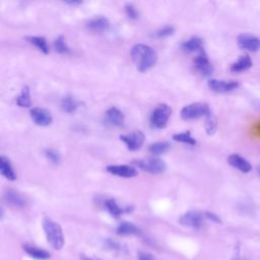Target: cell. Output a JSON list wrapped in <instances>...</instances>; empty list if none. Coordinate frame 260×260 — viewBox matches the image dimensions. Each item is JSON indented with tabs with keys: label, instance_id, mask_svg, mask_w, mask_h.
<instances>
[{
	"label": "cell",
	"instance_id": "obj_1",
	"mask_svg": "<svg viewBox=\"0 0 260 260\" xmlns=\"http://www.w3.org/2000/svg\"><path fill=\"white\" fill-rule=\"evenodd\" d=\"M131 57L139 72L150 70L158 61L157 52L145 44L134 45L131 49Z\"/></svg>",
	"mask_w": 260,
	"mask_h": 260
},
{
	"label": "cell",
	"instance_id": "obj_2",
	"mask_svg": "<svg viewBox=\"0 0 260 260\" xmlns=\"http://www.w3.org/2000/svg\"><path fill=\"white\" fill-rule=\"evenodd\" d=\"M43 229L49 244L53 247L55 250H60L64 245L63 232H62L60 225L50 217H44Z\"/></svg>",
	"mask_w": 260,
	"mask_h": 260
},
{
	"label": "cell",
	"instance_id": "obj_3",
	"mask_svg": "<svg viewBox=\"0 0 260 260\" xmlns=\"http://www.w3.org/2000/svg\"><path fill=\"white\" fill-rule=\"evenodd\" d=\"M212 114L210 106L206 103H192L181 110L183 120H194L200 117H207Z\"/></svg>",
	"mask_w": 260,
	"mask_h": 260
},
{
	"label": "cell",
	"instance_id": "obj_4",
	"mask_svg": "<svg viewBox=\"0 0 260 260\" xmlns=\"http://www.w3.org/2000/svg\"><path fill=\"white\" fill-rule=\"evenodd\" d=\"M132 166L135 168H139L144 172H148L150 174L158 175L162 174L167 169L165 162L158 158H148V159H141V160H135L132 162Z\"/></svg>",
	"mask_w": 260,
	"mask_h": 260
},
{
	"label": "cell",
	"instance_id": "obj_5",
	"mask_svg": "<svg viewBox=\"0 0 260 260\" xmlns=\"http://www.w3.org/2000/svg\"><path fill=\"white\" fill-rule=\"evenodd\" d=\"M172 109L167 104H160L154 108L151 115V122L155 128H165L167 126L168 121L171 117Z\"/></svg>",
	"mask_w": 260,
	"mask_h": 260
},
{
	"label": "cell",
	"instance_id": "obj_6",
	"mask_svg": "<svg viewBox=\"0 0 260 260\" xmlns=\"http://www.w3.org/2000/svg\"><path fill=\"white\" fill-rule=\"evenodd\" d=\"M144 134L140 130H134L131 133L120 135V139L126 144V147L131 152L139 151L144 143Z\"/></svg>",
	"mask_w": 260,
	"mask_h": 260
},
{
	"label": "cell",
	"instance_id": "obj_7",
	"mask_svg": "<svg viewBox=\"0 0 260 260\" xmlns=\"http://www.w3.org/2000/svg\"><path fill=\"white\" fill-rule=\"evenodd\" d=\"M3 199L4 201L9 205L12 206L13 209H24V207L27 206L28 200L24 194L19 193L18 191L15 189H6L4 194H3Z\"/></svg>",
	"mask_w": 260,
	"mask_h": 260
},
{
	"label": "cell",
	"instance_id": "obj_8",
	"mask_svg": "<svg viewBox=\"0 0 260 260\" xmlns=\"http://www.w3.org/2000/svg\"><path fill=\"white\" fill-rule=\"evenodd\" d=\"M194 65L203 76H210L213 75L214 67L204 50L199 52V54L194 58Z\"/></svg>",
	"mask_w": 260,
	"mask_h": 260
},
{
	"label": "cell",
	"instance_id": "obj_9",
	"mask_svg": "<svg viewBox=\"0 0 260 260\" xmlns=\"http://www.w3.org/2000/svg\"><path fill=\"white\" fill-rule=\"evenodd\" d=\"M30 115L34 123L39 126L46 127L51 125L52 122H53V117H52L51 113L44 108L35 107L33 109H31Z\"/></svg>",
	"mask_w": 260,
	"mask_h": 260
},
{
	"label": "cell",
	"instance_id": "obj_10",
	"mask_svg": "<svg viewBox=\"0 0 260 260\" xmlns=\"http://www.w3.org/2000/svg\"><path fill=\"white\" fill-rule=\"evenodd\" d=\"M238 46L242 50L256 52L260 49V39L250 34H241L237 38Z\"/></svg>",
	"mask_w": 260,
	"mask_h": 260
},
{
	"label": "cell",
	"instance_id": "obj_11",
	"mask_svg": "<svg viewBox=\"0 0 260 260\" xmlns=\"http://www.w3.org/2000/svg\"><path fill=\"white\" fill-rule=\"evenodd\" d=\"M124 122H125V118H124V114L116 107H111L105 115V119H104V123L108 127H122L124 126Z\"/></svg>",
	"mask_w": 260,
	"mask_h": 260
},
{
	"label": "cell",
	"instance_id": "obj_12",
	"mask_svg": "<svg viewBox=\"0 0 260 260\" xmlns=\"http://www.w3.org/2000/svg\"><path fill=\"white\" fill-rule=\"evenodd\" d=\"M107 171L122 178H133L138 174V169L132 165H111L107 167Z\"/></svg>",
	"mask_w": 260,
	"mask_h": 260
},
{
	"label": "cell",
	"instance_id": "obj_13",
	"mask_svg": "<svg viewBox=\"0 0 260 260\" xmlns=\"http://www.w3.org/2000/svg\"><path fill=\"white\" fill-rule=\"evenodd\" d=\"M240 85L235 80H221V79H210L209 88L215 92H230L237 90Z\"/></svg>",
	"mask_w": 260,
	"mask_h": 260
},
{
	"label": "cell",
	"instance_id": "obj_14",
	"mask_svg": "<svg viewBox=\"0 0 260 260\" xmlns=\"http://www.w3.org/2000/svg\"><path fill=\"white\" fill-rule=\"evenodd\" d=\"M203 217H204V215L202 214H200L199 212L190 211L188 213L184 214L180 217V223L183 226L190 227V228L196 229V230H199V229L203 225Z\"/></svg>",
	"mask_w": 260,
	"mask_h": 260
},
{
	"label": "cell",
	"instance_id": "obj_15",
	"mask_svg": "<svg viewBox=\"0 0 260 260\" xmlns=\"http://www.w3.org/2000/svg\"><path fill=\"white\" fill-rule=\"evenodd\" d=\"M228 163L229 165L232 166L233 168L237 169L238 171H240L244 174L251 172L252 170V165L249 163L245 158H243L242 155L238 153H232L229 155Z\"/></svg>",
	"mask_w": 260,
	"mask_h": 260
},
{
	"label": "cell",
	"instance_id": "obj_16",
	"mask_svg": "<svg viewBox=\"0 0 260 260\" xmlns=\"http://www.w3.org/2000/svg\"><path fill=\"white\" fill-rule=\"evenodd\" d=\"M253 65V61L251 57L245 54L238 58V60L231 65L230 70L234 74H241L243 71H246L248 69H250Z\"/></svg>",
	"mask_w": 260,
	"mask_h": 260
},
{
	"label": "cell",
	"instance_id": "obj_17",
	"mask_svg": "<svg viewBox=\"0 0 260 260\" xmlns=\"http://www.w3.org/2000/svg\"><path fill=\"white\" fill-rule=\"evenodd\" d=\"M87 27L90 31H92V32L101 33L104 32V31L108 30V28L110 27V23L109 19L105 16H96L90 20Z\"/></svg>",
	"mask_w": 260,
	"mask_h": 260
},
{
	"label": "cell",
	"instance_id": "obj_18",
	"mask_svg": "<svg viewBox=\"0 0 260 260\" xmlns=\"http://www.w3.org/2000/svg\"><path fill=\"white\" fill-rule=\"evenodd\" d=\"M0 172H1V175L9 181H15L16 179V175L12 164H10L9 160L5 158L4 155L0 158Z\"/></svg>",
	"mask_w": 260,
	"mask_h": 260
},
{
	"label": "cell",
	"instance_id": "obj_19",
	"mask_svg": "<svg viewBox=\"0 0 260 260\" xmlns=\"http://www.w3.org/2000/svg\"><path fill=\"white\" fill-rule=\"evenodd\" d=\"M182 49L186 52H200L203 50V41L199 37H191L182 44Z\"/></svg>",
	"mask_w": 260,
	"mask_h": 260
},
{
	"label": "cell",
	"instance_id": "obj_20",
	"mask_svg": "<svg viewBox=\"0 0 260 260\" xmlns=\"http://www.w3.org/2000/svg\"><path fill=\"white\" fill-rule=\"evenodd\" d=\"M27 41L29 43L34 45L39 51L43 52L44 54H48L50 52L49 45L47 43V40L44 37L31 36V37H27Z\"/></svg>",
	"mask_w": 260,
	"mask_h": 260
},
{
	"label": "cell",
	"instance_id": "obj_21",
	"mask_svg": "<svg viewBox=\"0 0 260 260\" xmlns=\"http://www.w3.org/2000/svg\"><path fill=\"white\" fill-rule=\"evenodd\" d=\"M171 148V145L167 141H158L152 143L149 147V152L150 153L153 155H160L165 153H167Z\"/></svg>",
	"mask_w": 260,
	"mask_h": 260
},
{
	"label": "cell",
	"instance_id": "obj_22",
	"mask_svg": "<svg viewBox=\"0 0 260 260\" xmlns=\"http://www.w3.org/2000/svg\"><path fill=\"white\" fill-rule=\"evenodd\" d=\"M24 249H25V251L30 256H32L33 258H36V259H48V258H50V254L47 251L43 250V249H40L38 247L25 245Z\"/></svg>",
	"mask_w": 260,
	"mask_h": 260
},
{
	"label": "cell",
	"instance_id": "obj_23",
	"mask_svg": "<svg viewBox=\"0 0 260 260\" xmlns=\"http://www.w3.org/2000/svg\"><path fill=\"white\" fill-rule=\"evenodd\" d=\"M78 107L77 101L71 96H67L61 101V109L65 113H75Z\"/></svg>",
	"mask_w": 260,
	"mask_h": 260
},
{
	"label": "cell",
	"instance_id": "obj_24",
	"mask_svg": "<svg viewBox=\"0 0 260 260\" xmlns=\"http://www.w3.org/2000/svg\"><path fill=\"white\" fill-rule=\"evenodd\" d=\"M16 104L22 108H29L32 104V101H31V92L29 87H24L22 90V92L20 95L16 98Z\"/></svg>",
	"mask_w": 260,
	"mask_h": 260
},
{
	"label": "cell",
	"instance_id": "obj_25",
	"mask_svg": "<svg viewBox=\"0 0 260 260\" xmlns=\"http://www.w3.org/2000/svg\"><path fill=\"white\" fill-rule=\"evenodd\" d=\"M138 233V229L137 228V226H134L132 223H129V222H124L120 224V226L117 228L118 235L126 236V235H133Z\"/></svg>",
	"mask_w": 260,
	"mask_h": 260
},
{
	"label": "cell",
	"instance_id": "obj_26",
	"mask_svg": "<svg viewBox=\"0 0 260 260\" xmlns=\"http://www.w3.org/2000/svg\"><path fill=\"white\" fill-rule=\"evenodd\" d=\"M173 139L175 141H179V142L190 144V145H195L196 144V140H195L194 138H192L190 131L176 133V134L173 135Z\"/></svg>",
	"mask_w": 260,
	"mask_h": 260
},
{
	"label": "cell",
	"instance_id": "obj_27",
	"mask_svg": "<svg viewBox=\"0 0 260 260\" xmlns=\"http://www.w3.org/2000/svg\"><path fill=\"white\" fill-rule=\"evenodd\" d=\"M105 206L107 211L115 217H119L124 212H125V210L122 209V207H120L118 205V203L116 202V200L114 199H108L106 202H105Z\"/></svg>",
	"mask_w": 260,
	"mask_h": 260
},
{
	"label": "cell",
	"instance_id": "obj_28",
	"mask_svg": "<svg viewBox=\"0 0 260 260\" xmlns=\"http://www.w3.org/2000/svg\"><path fill=\"white\" fill-rule=\"evenodd\" d=\"M54 48L60 54H68L70 53V49L66 43V40L63 36H59L54 41Z\"/></svg>",
	"mask_w": 260,
	"mask_h": 260
},
{
	"label": "cell",
	"instance_id": "obj_29",
	"mask_svg": "<svg viewBox=\"0 0 260 260\" xmlns=\"http://www.w3.org/2000/svg\"><path fill=\"white\" fill-rule=\"evenodd\" d=\"M217 128V122H216V118L211 114L210 116L206 117V121H205V131L209 135H214L216 131Z\"/></svg>",
	"mask_w": 260,
	"mask_h": 260
},
{
	"label": "cell",
	"instance_id": "obj_30",
	"mask_svg": "<svg viewBox=\"0 0 260 260\" xmlns=\"http://www.w3.org/2000/svg\"><path fill=\"white\" fill-rule=\"evenodd\" d=\"M175 32V28L172 27V26H166L164 27L163 29L159 30L157 33H155V37L157 38H167V37H170L174 34Z\"/></svg>",
	"mask_w": 260,
	"mask_h": 260
},
{
	"label": "cell",
	"instance_id": "obj_31",
	"mask_svg": "<svg viewBox=\"0 0 260 260\" xmlns=\"http://www.w3.org/2000/svg\"><path fill=\"white\" fill-rule=\"evenodd\" d=\"M45 155H46V158L48 159V161H50L52 164H58L60 162V154L55 150H52V149L46 150Z\"/></svg>",
	"mask_w": 260,
	"mask_h": 260
},
{
	"label": "cell",
	"instance_id": "obj_32",
	"mask_svg": "<svg viewBox=\"0 0 260 260\" xmlns=\"http://www.w3.org/2000/svg\"><path fill=\"white\" fill-rule=\"evenodd\" d=\"M125 12H126V15L129 18L131 19H138L139 17V13L138 10L137 9V7H135L133 4H126L125 5Z\"/></svg>",
	"mask_w": 260,
	"mask_h": 260
},
{
	"label": "cell",
	"instance_id": "obj_33",
	"mask_svg": "<svg viewBox=\"0 0 260 260\" xmlns=\"http://www.w3.org/2000/svg\"><path fill=\"white\" fill-rule=\"evenodd\" d=\"M204 216H205L206 218H209V220H211L212 222H214V223H217V224H221V223H222L220 216L216 215V214H214V213L206 212V213H204Z\"/></svg>",
	"mask_w": 260,
	"mask_h": 260
},
{
	"label": "cell",
	"instance_id": "obj_34",
	"mask_svg": "<svg viewBox=\"0 0 260 260\" xmlns=\"http://www.w3.org/2000/svg\"><path fill=\"white\" fill-rule=\"evenodd\" d=\"M139 260H153V257L151 254L149 253H144V252H140L139 256H138Z\"/></svg>",
	"mask_w": 260,
	"mask_h": 260
},
{
	"label": "cell",
	"instance_id": "obj_35",
	"mask_svg": "<svg viewBox=\"0 0 260 260\" xmlns=\"http://www.w3.org/2000/svg\"><path fill=\"white\" fill-rule=\"evenodd\" d=\"M65 3L68 4V5L75 6V5H80L82 2H81V1H67V2H65Z\"/></svg>",
	"mask_w": 260,
	"mask_h": 260
},
{
	"label": "cell",
	"instance_id": "obj_36",
	"mask_svg": "<svg viewBox=\"0 0 260 260\" xmlns=\"http://www.w3.org/2000/svg\"><path fill=\"white\" fill-rule=\"evenodd\" d=\"M257 172H258V175L260 176V166H259V167H258V169H257Z\"/></svg>",
	"mask_w": 260,
	"mask_h": 260
},
{
	"label": "cell",
	"instance_id": "obj_37",
	"mask_svg": "<svg viewBox=\"0 0 260 260\" xmlns=\"http://www.w3.org/2000/svg\"><path fill=\"white\" fill-rule=\"evenodd\" d=\"M257 130H258V133H259V135H260V124H259V125H258V128H257Z\"/></svg>",
	"mask_w": 260,
	"mask_h": 260
},
{
	"label": "cell",
	"instance_id": "obj_38",
	"mask_svg": "<svg viewBox=\"0 0 260 260\" xmlns=\"http://www.w3.org/2000/svg\"><path fill=\"white\" fill-rule=\"evenodd\" d=\"M235 260H243V259H235Z\"/></svg>",
	"mask_w": 260,
	"mask_h": 260
}]
</instances>
